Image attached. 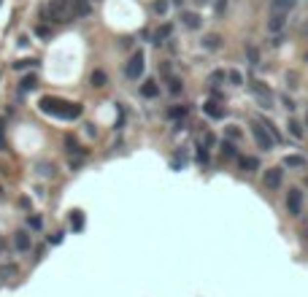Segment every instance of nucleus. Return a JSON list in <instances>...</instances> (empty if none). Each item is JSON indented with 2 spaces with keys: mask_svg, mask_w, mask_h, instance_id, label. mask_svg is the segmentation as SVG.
Masks as SVG:
<instances>
[{
  "mask_svg": "<svg viewBox=\"0 0 308 297\" xmlns=\"http://www.w3.org/2000/svg\"><path fill=\"white\" fill-rule=\"evenodd\" d=\"M38 108L49 117H57V119H79L82 117V105L79 103H68V100H60V98H41Z\"/></svg>",
  "mask_w": 308,
  "mask_h": 297,
  "instance_id": "obj_1",
  "label": "nucleus"
},
{
  "mask_svg": "<svg viewBox=\"0 0 308 297\" xmlns=\"http://www.w3.org/2000/svg\"><path fill=\"white\" fill-rule=\"evenodd\" d=\"M43 11L52 22H68L76 14V8H73V0H49V6Z\"/></svg>",
  "mask_w": 308,
  "mask_h": 297,
  "instance_id": "obj_2",
  "label": "nucleus"
},
{
  "mask_svg": "<svg viewBox=\"0 0 308 297\" xmlns=\"http://www.w3.org/2000/svg\"><path fill=\"white\" fill-rule=\"evenodd\" d=\"M251 135H254V140H257V146H260V149H270V146L276 143V138H273V133H267L265 127H262V124H251Z\"/></svg>",
  "mask_w": 308,
  "mask_h": 297,
  "instance_id": "obj_3",
  "label": "nucleus"
},
{
  "mask_svg": "<svg viewBox=\"0 0 308 297\" xmlns=\"http://www.w3.org/2000/svg\"><path fill=\"white\" fill-rule=\"evenodd\" d=\"M144 52H135L133 57L127 59V68H124V76L127 79H141V73H144Z\"/></svg>",
  "mask_w": 308,
  "mask_h": 297,
  "instance_id": "obj_4",
  "label": "nucleus"
},
{
  "mask_svg": "<svg viewBox=\"0 0 308 297\" xmlns=\"http://www.w3.org/2000/svg\"><path fill=\"white\" fill-rule=\"evenodd\" d=\"M287 211H289L292 216H300V211H303V192L300 189H289V195H287Z\"/></svg>",
  "mask_w": 308,
  "mask_h": 297,
  "instance_id": "obj_5",
  "label": "nucleus"
},
{
  "mask_svg": "<svg viewBox=\"0 0 308 297\" xmlns=\"http://www.w3.org/2000/svg\"><path fill=\"white\" fill-rule=\"evenodd\" d=\"M281 178H284V170H281V168L265 170V187L267 189H279L281 187Z\"/></svg>",
  "mask_w": 308,
  "mask_h": 297,
  "instance_id": "obj_6",
  "label": "nucleus"
},
{
  "mask_svg": "<svg viewBox=\"0 0 308 297\" xmlns=\"http://www.w3.org/2000/svg\"><path fill=\"white\" fill-rule=\"evenodd\" d=\"M284 22H287V14L284 11H273L270 19H267V30H270V33H279V30L284 27Z\"/></svg>",
  "mask_w": 308,
  "mask_h": 297,
  "instance_id": "obj_7",
  "label": "nucleus"
},
{
  "mask_svg": "<svg viewBox=\"0 0 308 297\" xmlns=\"http://www.w3.org/2000/svg\"><path fill=\"white\" fill-rule=\"evenodd\" d=\"M284 165H287V168H292V170H303V168H306V157H300V154H287Z\"/></svg>",
  "mask_w": 308,
  "mask_h": 297,
  "instance_id": "obj_8",
  "label": "nucleus"
},
{
  "mask_svg": "<svg viewBox=\"0 0 308 297\" xmlns=\"http://www.w3.org/2000/svg\"><path fill=\"white\" fill-rule=\"evenodd\" d=\"M203 111L208 114L211 119H222L225 117V108H219V103H214V100H208V103L203 105Z\"/></svg>",
  "mask_w": 308,
  "mask_h": 297,
  "instance_id": "obj_9",
  "label": "nucleus"
},
{
  "mask_svg": "<svg viewBox=\"0 0 308 297\" xmlns=\"http://www.w3.org/2000/svg\"><path fill=\"white\" fill-rule=\"evenodd\" d=\"M295 3H297V0H270L273 11H284V14H289L292 8H295Z\"/></svg>",
  "mask_w": 308,
  "mask_h": 297,
  "instance_id": "obj_10",
  "label": "nucleus"
},
{
  "mask_svg": "<svg viewBox=\"0 0 308 297\" xmlns=\"http://www.w3.org/2000/svg\"><path fill=\"white\" fill-rule=\"evenodd\" d=\"M14 243H17V249H19V251H27V249H30V235L24 233V230H19L17 238H14Z\"/></svg>",
  "mask_w": 308,
  "mask_h": 297,
  "instance_id": "obj_11",
  "label": "nucleus"
},
{
  "mask_svg": "<svg viewBox=\"0 0 308 297\" xmlns=\"http://www.w3.org/2000/svg\"><path fill=\"white\" fill-rule=\"evenodd\" d=\"M141 95H144V98H157L160 89H157V84L154 81H146L144 87H141Z\"/></svg>",
  "mask_w": 308,
  "mask_h": 297,
  "instance_id": "obj_12",
  "label": "nucleus"
},
{
  "mask_svg": "<svg viewBox=\"0 0 308 297\" xmlns=\"http://www.w3.org/2000/svg\"><path fill=\"white\" fill-rule=\"evenodd\" d=\"M181 19H184V24H186V27H192V30H198V27H200V17H198V14L186 11Z\"/></svg>",
  "mask_w": 308,
  "mask_h": 297,
  "instance_id": "obj_13",
  "label": "nucleus"
},
{
  "mask_svg": "<svg viewBox=\"0 0 308 297\" xmlns=\"http://www.w3.org/2000/svg\"><path fill=\"white\" fill-rule=\"evenodd\" d=\"M35 84H38V79L35 76H24L22 84H19V92H30V89H35Z\"/></svg>",
  "mask_w": 308,
  "mask_h": 297,
  "instance_id": "obj_14",
  "label": "nucleus"
},
{
  "mask_svg": "<svg viewBox=\"0 0 308 297\" xmlns=\"http://www.w3.org/2000/svg\"><path fill=\"white\" fill-rule=\"evenodd\" d=\"M92 84L95 87H105V84H108V76H105L103 70H95L92 73Z\"/></svg>",
  "mask_w": 308,
  "mask_h": 297,
  "instance_id": "obj_15",
  "label": "nucleus"
},
{
  "mask_svg": "<svg viewBox=\"0 0 308 297\" xmlns=\"http://www.w3.org/2000/svg\"><path fill=\"white\" fill-rule=\"evenodd\" d=\"M251 87H254V92L260 95V98L265 100V103H267V100H270V89H265V87H262V81H254V84H251Z\"/></svg>",
  "mask_w": 308,
  "mask_h": 297,
  "instance_id": "obj_16",
  "label": "nucleus"
},
{
  "mask_svg": "<svg viewBox=\"0 0 308 297\" xmlns=\"http://www.w3.org/2000/svg\"><path fill=\"white\" fill-rule=\"evenodd\" d=\"M170 33H173V27H170V24H163V27L157 30V35H154V38H157V43H163V41L168 38Z\"/></svg>",
  "mask_w": 308,
  "mask_h": 297,
  "instance_id": "obj_17",
  "label": "nucleus"
},
{
  "mask_svg": "<svg viewBox=\"0 0 308 297\" xmlns=\"http://www.w3.org/2000/svg\"><path fill=\"white\" fill-rule=\"evenodd\" d=\"M287 127H289V133L295 135V138H303V127H300V122H295V119H289V124H287Z\"/></svg>",
  "mask_w": 308,
  "mask_h": 297,
  "instance_id": "obj_18",
  "label": "nucleus"
},
{
  "mask_svg": "<svg viewBox=\"0 0 308 297\" xmlns=\"http://www.w3.org/2000/svg\"><path fill=\"white\" fill-rule=\"evenodd\" d=\"M35 35H38V38H49V35H52V27H49V24H38V27H35Z\"/></svg>",
  "mask_w": 308,
  "mask_h": 297,
  "instance_id": "obj_19",
  "label": "nucleus"
},
{
  "mask_svg": "<svg viewBox=\"0 0 308 297\" xmlns=\"http://www.w3.org/2000/svg\"><path fill=\"white\" fill-rule=\"evenodd\" d=\"M205 49H219V35H208L205 38Z\"/></svg>",
  "mask_w": 308,
  "mask_h": 297,
  "instance_id": "obj_20",
  "label": "nucleus"
},
{
  "mask_svg": "<svg viewBox=\"0 0 308 297\" xmlns=\"http://www.w3.org/2000/svg\"><path fill=\"white\" fill-rule=\"evenodd\" d=\"M241 165H244V170H254L257 168V159L254 157H246V159H241Z\"/></svg>",
  "mask_w": 308,
  "mask_h": 297,
  "instance_id": "obj_21",
  "label": "nucleus"
},
{
  "mask_svg": "<svg viewBox=\"0 0 308 297\" xmlns=\"http://www.w3.org/2000/svg\"><path fill=\"white\" fill-rule=\"evenodd\" d=\"M30 227H33V230H41L43 227V219H41V216H30Z\"/></svg>",
  "mask_w": 308,
  "mask_h": 297,
  "instance_id": "obj_22",
  "label": "nucleus"
},
{
  "mask_svg": "<svg viewBox=\"0 0 308 297\" xmlns=\"http://www.w3.org/2000/svg\"><path fill=\"white\" fill-rule=\"evenodd\" d=\"M168 87H170V92H173V95H179V92H181V81H179V79H170Z\"/></svg>",
  "mask_w": 308,
  "mask_h": 297,
  "instance_id": "obj_23",
  "label": "nucleus"
},
{
  "mask_svg": "<svg viewBox=\"0 0 308 297\" xmlns=\"http://www.w3.org/2000/svg\"><path fill=\"white\" fill-rule=\"evenodd\" d=\"M227 79H230V81H233V84H241V81H244V79H241V73H238V70H230V73H227Z\"/></svg>",
  "mask_w": 308,
  "mask_h": 297,
  "instance_id": "obj_24",
  "label": "nucleus"
},
{
  "mask_svg": "<svg viewBox=\"0 0 308 297\" xmlns=\"http://www.w3.org/2000/svg\"><path fill=\"white\" fill-rule=\"evenodd\" d=\"M246 52H249V59H251V65H257V59H260V54H257V49H254V46H249V49H246Z\"/></svg>",
  "mask_w": 308,
  "mask_h": 297,
  "instance_id": "obj_25",
  "label": "nucleus"
},
{
  "mask_svg": "<svg viewBox=\"0 0 308 297\" xmlns=\"http://www.w3.org/2000/svg\"><path fill=\"white\" fill-rule=\"evenodd\" d=\"M30 65H35V59H19V62H17V70H24V68H30Z\"/></svg>",
  "mask_w": 308,
  "mask_h": 297,
  "instance_id": "obj_26",
  "label": "nucleus"
},
{
  "mask_svg": "<svg viewBox=\"0 0 308 297\" xmlns=\"http://www.w3.org/2000/svg\"><path fill=\"white\" fill-rule=\"evenodd\" d=\"M73 230H82V214L73 211Z\"/></svg>",
  "mask_w": 308,
  "mask_h": 297,
  "instance_id": "obj_27",
  "label": "nucleus"
},
{
  "mask_svg": "<svg viewBox=\"0 0 308 297\" xmlns=\"http://www.w3.org/2000/svg\"><path fill=\"white\" fill-rule=\"evenodd\" d=\"M222 152H225V157H233L235 149H233V143H225V146H222Z\"/></svg>",
  "mask_w": 308,
  "mask_h": 297,
  "instance_id": "obj_28",
  "label": "nucleus"
},
{
  "mask_svg": "<svg viewBox=\"0 0 308 297\" xmlns=\"http://www.w3.org/2000/svg\"><path fill=\"white\" fill-rule=\"evenodd\" d=\"M222 79H225V70H216V73H211V79H208V81L214 84V81H222Z\"/></svg>",
  "mask_w": 308,
  "mask_h": 297,
  "instance_id": "obj_29",
  "label": "nucleus"
},
{
  "mask_svg": "<svg viewBox=\"0 0 308 297\" xmlns=\"http://www.w3.org/2000/svg\"><path fill=\"white\" fill-rule=\"evenodd\" d=\"M184 114H186V108H184V105H181V108H173V111H170V117H173V119L184 117Z\"/></svg>",
  "mask_w": 308,
  "mask_h": 297,
  "instance_id": "obj_30",
  "label": "nucleus"
},
{
  "mask_svg": "<svg viewBox=\"0 0 308 297\" xmlns=\"http://www.w3.org/2000/svg\"><path fill=\"white\" fill-rule=\"evenodd\" d=\"M227 135H230V138H241V130L238 127H227Z\"/></svg>",
  "mask_w": 308,
  "mask_h": 297,
  "instance_id": "obj_31",
  "label": "nucleus"
},
{
  "mask_svg": "<svg viewBox=\"0 0 308 297\" xmlns=\"http://www.w3.org/2000/svg\"><path fill=\"white\" fill-rule=\"evenodd\" d=\"M0 149H6V138H3V127H0Z\"/></svg>",
  "mask_w": 308,
  "mask_h": 297,
  "instance_id": "obj_32",
  "label": "nucleus"
},
{
  "mask_svg": "<svg viewBox=\"0 0 308 297\" xmlns=\"http://www.w3.org/2000/svg\"><path fill=\"white\" fill-rule=\"evenodd\" d=\"M303 35H306V38H308V22L303 24Z\"/></svg>",
  "mask_w": 308,
  "mask_h": 297,
  "instance_id": "obj_33",
  "label": "nucleus"
},
{
  "mask_svg": "<svg viewBox=\"0 0 308 297\" xmlns=\"http://www.w3.org/2000/svg\"><path fill=\"white\" fill-rule=\"evenodd\" d=\"M198 3H205V0H198Z\"/></svg>",
  "mask_w": 308,
  "mask_h": 297,
  "instance_id": "obj_34",
  "label": "nucleus"
},
{
  "mask_svg": "<svg viewBox=\"0 0 308 297\" xmlns=\"http://www.w3.org/2000/svg\"><path fill=\"white\" fill-rule=\"evenodd\" d=\"M306 124H308V117H306Z\"/></svg>",
  "mask_w": 308,
  "mask_h": 297,
  "instance_id": "obj_35",
  "label": "nucleus"
}]
</instances>
